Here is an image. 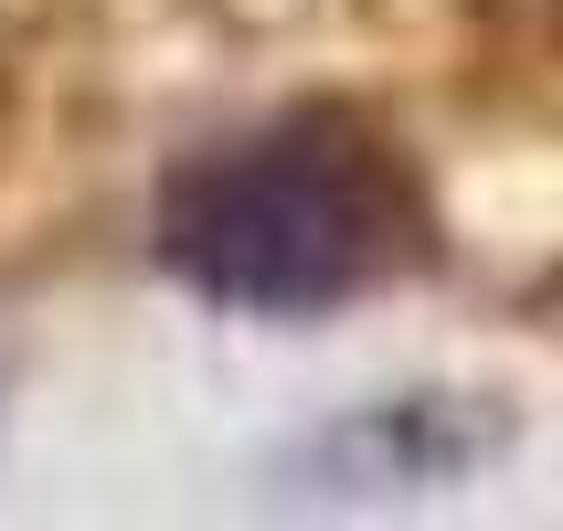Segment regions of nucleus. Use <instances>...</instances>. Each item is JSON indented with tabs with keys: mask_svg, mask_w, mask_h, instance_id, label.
Returning <instances> with one entry per match:
<instances>
[{
	"mask_svg": "<svg viewBox=\"0 0 563 531\" xmlns=\"http://www.w3.org/2000/svg\"><path fill=\"white\" fill-rule=\"evenodd\" d=\"M437 213L415 159L351 107H287L159 181V266L245 319H319L341 298L415 277Z\"/></svg>",
	"mask_w": 563,
	"mask_h": 531,
	"instance_id": "f257e3e1",
	"label": "nucleus"
}]
</instances>
